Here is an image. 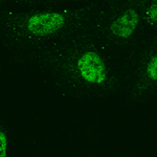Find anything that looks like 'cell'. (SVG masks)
<instances>
[{
  "mask_svg": "<svg viewBox=\"0 0 157 157\" xmlns=\"http://www.w3.org/2000/svg\"><path fill=\"white\" fill-rule=\"evenodd\" d=\"M73 21L71 13L64 11L34 12L16 20V27L33 37H48L63 32Z\"/></svg>",
  "mask_w": 157,
  "mask_h": 157,
  "instance_id": "6da1fadb",
  "label": "cell"
},
{
  "mask_svg": "<svg viewBox=\"0 0 157 157\" xmlns=\"http://www.w3.org/2000/svg\"><path fill=\"white\" fill-rule=\"evenodd\" d=\"M141 20V13L136 6H130L118 12L108 25L109 34L116 39L130 38L137 29Z\"/></svg>",
  "mask_w": 157,
  "mask_h": 157,
  "instance_id": "7a4b0ae2",
  "label": "cell"
},
{
  "mask_svg": "<svg viewBox=\"0 0 157 157\" xmlns=\"http://www.w3.org/2000/svg\"><path fill=\"white\" fill-rule=\"evenodd\" d=\"M81 77L92 84H101L105 80V67L100 57L92 52H85L78 62Z\"/></svg>",
  "mask_w": 157,
  "mask_h": 157,
  "instance_id": "3957f363",
  "label": "cell"
},
{
  "mask_svg": "<svg viewBox=\"0 0 157 157\" xmlns=\"http://www.w3.org/2000/svg\"><path fill=\"white\" fill-rule=\"evenodd\" d=\"M156 66H157V63H156V58L154 57L153 59L151 60V62L149 63L148 67H147V73H148L149 78L151 80L155 81L156 77H157V73H156Z\"/></svg>",
  "mask_w": 157,
  "mask_h": 157,
  "instance_id": "277c9868",
  "label": "cell"
},
{
  "mask_svg": "<svg viewBox=\"0 0 157 157\" xmlns=\"http://www.w3.org/2000/svg\"><path fill=\"white\" fill-rule=\"evenodd\" d=\"M6 147H7V143H6V137L3 133L0 131V157L6 156Z\"/></svg>",
  "mask_w": 157,
  "mask_h": 157,
  "instance_id": "5b68a950",
  "label": "cell"
}]
</instances>
